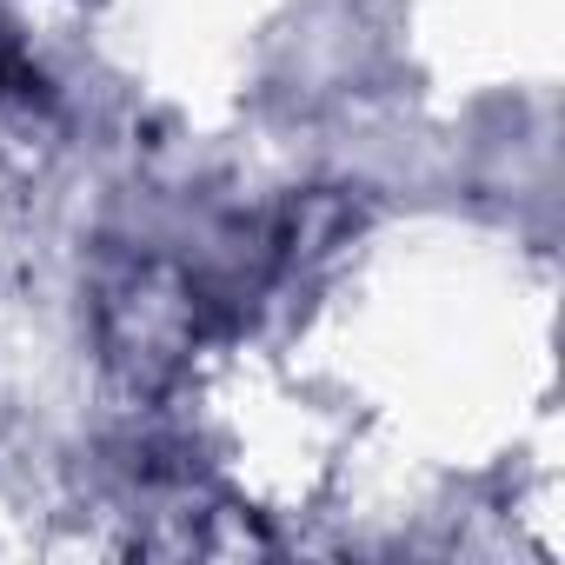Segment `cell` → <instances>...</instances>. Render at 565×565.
<instances>
[{
  "instance_id": "obj_1",
  "label": "cell",
  "mask_w": 565,
  "mask_h": 565,
  "mask_svg": "<svg viewBox=\"0 0 565 565\" xmlns=\"http://www.w3.org/2000/svg\"><path fill=\"white\" fill-rule=\"evenodd\" d=\"M213 307L206 294L193 287V279L180 266H134L120 287L107 294V353L134 373V380H167L180 373V360L200 347Z\"/></svg>"
}]
</instances>
